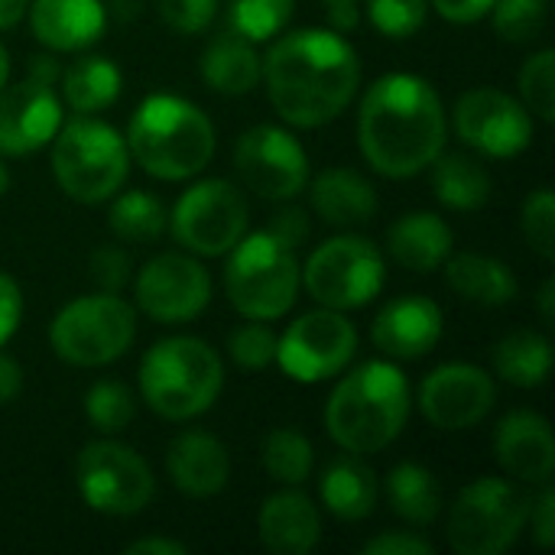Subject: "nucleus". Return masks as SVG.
Segmentation results:
<instances>
[{
	"instance_id": "a19ab883",
	"label": "nucleus",
	"mask_w": 555,
	"mask_h": 555,
	"mask_svg": "<svg viewBox=\"0 0 555 555\" xmlns=\"http://www.w3.org/2000/svg\"><path fill=\"white\" fill-rule=\"evenodd\" d=\"M524 237L543 257H555V198L550 189H537L524 202Z\"/></svg>"
},
{
	"instance_id": "c85d7f7f",
	"label": "nucleus",
	"mask_w": 555,
	"mask_h": 555,
	"mask_svg": "<svg viewBox=\"0 0 555 555\" xmlns=\"http://www.w3.org/2000/svg\"><path fill=\"white\" fill-rule=\"evenodd\" d=\"M62 98L75 114L107 111L120 98V68L104 55H81L62 75Z\"/></svg>"
},
{
	"instance_id": "ddd939ff",
	"label": "nucleus",
	"mask_w": 555,
	"mask_h": 555,
	"mask_svg": "<svg viewBox=\"0 0 555 555\" xmlns=\"http://www.w3.org/2000/svg\"><path fill=\"white\" fill-rule=\"evenodd\" d=\"M358 351V332L338 309L299 315L276 338V364L296 384H322L348 367Z\"/></svg>"
},
{
	"instance_id": "0eeeda50",
	"label": "nucleus",
	"mask_w": 555,
	"mask_h": 555,
	"mask_svg": "<svg viewBox=\"0 0 555 555\" xmlns=\"http://www.w3.org/2000/svg\"><path fill=\"white\" fill-rule=\"evenodd\" d=\"M228 254L224 293L231 306L250 322L283 319L293 309L302 280L296 250L280 244L273 234L257 231L241 237Z\"/></svg>"
},
{
	"instance_id": "a18cd8bd",
	"label": "nucleus",
	"mask_w": 555,
	"mask_h": 555,
	"mask_svg": "<svg viewBox=\"0 0 555 555\" xmlns=\"http://www.w3.org/2000/svg\"><path fill=\"white\" fill-rule=\"evenodd\" d=\"M433 553H436V546H433L429 540H423V537H416V533H397V530L380 533V537H374V540H367V543H364V555H433Z\"/></svg>"
},
{
	"instance_id": "7ed1b4c3",
	"label": "nucleus",
	"mask_w": 555,
	"mask_h": 555,
	"mask_svg": "<svg viewBox=\"0 0 555 555\" xmlns=\"http://www.w3.org/2000/svg\"><path fill=\"white\" fill-rule=\"evenodd\" d=\"M410 384L390 361H371L338 380L325 403V426L351 455L384 452L410 420Z\"/></svg>"
},
{
	"instance_id": "39448f33",
	"label": "nucleus",
	"mask_w": 555,
	"mask_h": 555,
	"mask_svg": "<svg viewBox=\"0 0 555 555\" xmlns=\"http://www.w3.org/2000/svg\"><path fill=\"white\" fill-rule=\"evenodd\" d=\"M221 358L202 338H163L143 354L140 393L146 406L169 423H185L211 410L221 397Z\"/></svg>"
},
{
	"instance_id": "9d476101",
	"label": "nucleus",
	"mask_w": 555,
	"mask_h": 555,
	"mask_svg": "<svg viewBox=\"0 0 555 555\" xmlns=\"http://www.w3.org/2000/svg\"><path fill=\"white\" fill-rule=\"evenodd\" d=\"M387 280L384 254L358 234H341L312 250L302 267V286L325 309H361L367 306Z\"/></svg>"
},
{
	"instance_id": "c9c22d12",
	"label": "nucleus",
	"mask_w": 555,
	"mask_h": 555,
	"mask_svg": "<svg viewBox=\"0 0 555 555\" xmlns=\"http://www.w3.org/2000/svg\"><path fill=\"white\" fill-rule=\"evenodd\" d=\"M137 403L120 380H98L85 393V416L101 436H117L133 423Z\"/></svg>"
},
{
	"instance_id": "423d86ee",
	"label": "nucleus",
	"mask_w": 555,
	"mask_h": 555,
	"mask_svg": "<svg viewBox=\"0 0 555 555\" xmlns=\"http://www.w3.org/2000/svg\"><path fill=\"white\" fill-rule=\"evenodd\" d=\"M130 172L127 140L91 114H75L52 137V176L81 205H101L120 192Z\"/></svg>"
},
{
	"instance_id": "f257e3e1",
	"label": "nucleus",
	"mask_w": 555,
	"mask_h": 555,
	"mask_svg": "<svg viewBox=\"0 0 555 555\" xmlns=\"http://www.w3.org/2000/svg\"><path fill=\"white\" fill-rule=\"evenodd\" d=\"M270 107L299 130L332 124L358 94L361 62L335 29H296L280 36L260 59Z\"/></svg>"
},
{
	"instance_id": "4c0bfd02",
	"label": "nucleus",
	"mask_w": 555,
	"mask_h": 555,
	"mask_svg": "<svg viewBox=\"0 0 555 555\" xmlns=\"http://www.w3.org/2000/svg\"><path fill=\"white\" fill-rule=\"evenodd\" d=\"M550 0H498L491 10L494 29L507 42H530L543 33Z\"/></svg>"
},
{
	"instance_id": "c756f323",
	"label": "nucleus",
	"mask_w": 555,
	"mask_h": 555,
	"mask_svg": "<svg viewBox=\"0 0 555 555\" xmlns=\"http://www.w3.org/2000/svg\"><path fill=\"white\" fill-rule=\"evenodd\" d=\"M488 169L465 153H439L433 163V192L452 211H478L491 198Z\"/></svg>"
},
{
	"instance_id": "a211bd4d",
	"label": "nucleus",
	"mask_w": 555,
	"mask_h": 555,
	"mask_svg": "<svg viewBox=\"0 0 555 555\" xmlns=\"http://www.w3.org/2000/svg\"><path fill=\"white\" fill-rule=\"evenodd\" d=\"M62 127V104L49 85L23 78L0 88V153L26 156L52 143Z\"/></svg>"
},
{
	"instance_id": "4d7b16f0",
	"label": "nucleus",
	"mask_w": 555,
	"mask_h": 555,
	"mask_svg": "<svg viewBox=\"0 0 555 555\" xmlns=\"http://www.w3.org/2000/svg\"><path fill=\"white\" fill-rule=\"evenodd\" d=\"M7 78H10V52H7L3 42H0V88L7 85Z\"/></svg>"
},
{
	"instance_id": "bf43d9fd",
	"label": "nucleus",
	"mask_w": 555,
	"mask_h": 555,
	"mask_svg": "<svg viewBox=\"0 0 555 555\" xmlns=\"http://www.w3.org/2000/svg\"><path fill=\"white\" fill-rule=\"evenodd\" d=\"M325 3H345V0H325ZM351 3H358V0H351Z\"/></svg>"
},
{
	"instance_id": "6e6d98bb",
	"label": "nucleus",
	"mask_w": 555,
	"mask_h": 555,
	"mask_svg": "<svg viewBox=\"0 0 555 555\" xmlns=\"http://www.w3.org/2000/svg\"><path fill=\"white\" fill-rule=\"evenodd\" d=\"M553 299H555V283L553 280H546V283H543V289H540V315H543V322H546V325H555Z\"/></svg>"
},
{
	"instance_id": "09e8293b",
	"label": "nucleus",
	"mask_w": 555,
	"mask_h": 555,
	"mask_svg": "<svg viewBox=\"0 0 555 555\" xmlns=\"http://www.w3.org/2000/svg\"><path fill=\"white\" fill-rule=\"evenodd\" d=\"M527 524H533V537H537V543L543 546V550H550L555 540V491L553 488H546L540 498H537V504H530V520Z\"/></svg>"
},
{
	"instance_id": "bb28decb",
	"label": "nucleus",
	"mask_w": 555,
	"mask_h": 555,
	"mask_svg": "<svg viewBox=\"0 0 555 555\" xmlns=\"http://www.w3.org/2000/svg\"><path fill=\"white\" fill-rule=\"evenodd\" d=\"M319 491H322L325 511L345 524H358V520L371 517L377 507V475L351 452L335 459L325 468Z\"/></svg>"
},
{
	"instance_id": "de8ad7c7",
	"label": "nucleus",
	"mask_w": 555,
	"mask_h": 555,
	"mask_svg": "<svg viewBox=\"0 0 555 555\" xmlns=\"http://www.w3.org/2000/svg\"><path fill=\"white\" fill-rule=\"evenodd\" d=\"M498 0H429V7L449 23H478L494 10Z\"/></svg>"
},
{
	"instance_id": "13d9d810",
	"label": "nucleus",
	"mask_w": 555,
	"mask_h": 555,
	"mask_svg": "<svg viewBox=\"0 0 555 555\" xmlns=\"http://www.w3.org/2000/svg\"><path fill=\"white\" fill-rule=\"evenodd\" d=\"M10 189V169H7V163L0 159V195Z\"/></svg>"
},
{
	"instance_id": "f8f14e48",
	"label": "nucleus",
	"mask_w": 555,
	"mask_h": 555,
	"mask_svg": "<svg viewBox=\"0 0 555 555\" xmlns=\"http://www.w3.org/2000/svg\"><path fill=\"white\" fill-rule=\"evenodd\" d=\"M247 202L244 192L228 179H202L189 185L172 215V237L198 257H224L247 234Z\"/></svg>"
},
{
	"instance_id": "b1692460",
	"label": "nucleus",
	"mask_w": 555,
	"mask_h": 555,
	"mask_svg": "<svg viewBox=\"0 0 555 555\" xmlns=\"http://www.w3.org/2000/svg\"><path fill=\"white\" fill-rule=\"evenodd\" d=\"M309 198H312V208L322 215V221H328L335 228L367 224L380 205L377 189L367 182V176H361L358 169H348V166L319 172L309 185Z\"/></svg>"
},
{
	"instance_id": "c03bdc74",
	"label": "nucleus",
	"mask_w": 555,
	"mask_h": 555,
	"mask_svg": "<svg viewBox=\"0 0 555 555\" xmlns=\"http://www.w3.org/2000/svg\"><path fill=\"white\" fill-rule=\"evenodd\" d=\"M267 234H273L280 244H286L289 250H299L309 241V215L302 208H280L270 224Z\"/></svg>"
},
{
	"instance_id": "37998d69",
	"label": "nucleus",
	"mask_w": 555,
	"mask_h": 555,
	"mask_svg": "<svg viewBox=\"0 0 555 555\" xmlns=\"http://www.w3.org/2000/svg\"><path fill=\"white\" fill-rule=\"evenodd\" d=\"M91 276L101 286V293H120L127 286V280H130V257H127V250L114 247V244L94 250Z\"/></svg>"
},
{
	"instance_id": "4468645a",
	"label": "nucleus",
	"mask_w": 555,
	"mask_h": 555,
	"mask_svg": "<svg viewBox=\"0 0 555 555\" xmlns=\"http://www.w3.org/2000/svg\"><path fill=\"white\" fill-rule=\"evenodd\" d=\"M455 133L462 143L472 150L494 156V159H511L520 156L533 143V114L517 101L514 94L501 88H472L459 98L455 104Z\"/></svg>"
},
{
	"instance_id": "864d4df0",
	"label": "nucleus",
	"mask_w": 555,
	"mask_h": 555,
	"mask_svg": "<svg viewBox=\"0 0 555 555\" xmlns=\"http://www.w3.org/2000/svg\"><path fill=\"white\" fill-rule=\"evenodd\" d=\"M358 20H361L358 3H351V0H345V3H328V23H332V29H335V33H348V29H354V26H358Z\"/></svg>"
},
{
	"instance_id": "dca6fc26",
	"label": "nucleus",
	"mask_w": 555,
	"mask_h": 555,
	"mask_svg": "<svg viewBox=\"0 0 555 555\" xmlns=\"http://www.w3.org/2000/svg\"><path fill=\"white\" fill-rule=\"evenodd\" d=\"M133 293L143 315L159 325H182L211 302V273L189 254H159L143 263Z\"/></svg>"
},
{
	"instance_id": "f3484780",
	"label": "nucleus",
	"mask_w": 555,
	"mask_h": 555,
	"mask_svg": "<svg viewBox=\"0 0 555 555\" xmlns=\"http://www.w3.org/2000/svg\"><path fill=\"white\" fill-rule=\"evenodd\" d=\"M498 400V387L488 371L455 361L436 367L420 387V413L442 433H465L478 426Z\"/></svg>"
},
{
	"instance_id": "8fccbe9b",
	"label": "nucleus",
	"mask_w": 555,
	"mask_h": 555,
	"mask_svg": "<svg viewBox=\"0 0 555 555\" xmlns=\"http://www.w3.org/2000/svg\"><path fill=\"white\" fill-rule=\"evenodd\" d=\"M20 390H23V371L10 354L0 351V406L13 403L20 397Z\"/></svg>"
},
{
	"instance_id": "5701e85b",
	"label": "nucleus",
	"mask_w": 555,
	"mask_h": 555,
	"mask_svg": "<svg viewBox=\"0 0 555 555\" xmlns=\"http://www.w3.org/2000/svg\"><path fill=\"white\" fill-rule=\"evenodd\" d=\"M260 546L273 555H309L322 540V517L299 491H280L263 501L257 517Z\"/></svg>"
},
{
	"instance_id": "7c9ffc66",
	"label": "nucleus",
	"mask_w": 555,
	"mask_h": 555,
	"mask_svg": "<svg viewBox=\"0 0 555 555\" xmlns=\"http://www.w3.org/2000/svg\"><path fill=\"white\" fill-rule=\"evenodd\" d=\"M387 498L393 514L413 527H429L442 514V488L436 475L416 462H400L387 475Z\"/></svg>"
},
{
	"instance_id": "6e6552de",
	"label": "nucleus",
	"mask_w": 555,
	"mask_h": 555,
	"mask_svg": "<svg viewBox=\"0 0 555 555\" xmlns=\"http://www.w3.org/2000/svg\"><path fill=\"white\" fill-rule=\"evenodd\" d=\"M530 520V498L504 478L472 481L452 504L446 540L459 555L507 553Z\"/></svg>"
},
{
	"instance_id": "72a5a7b5",
	"label": "nucleus",
	"mask_w": 555,
	"mask_h": 555,
	"mask_svg": "<svg viewBox=\"0 0 555 555\" xmlns=\"http://www.w3.org/2000/svg\"><path fill=\"white\" fill-rule=\"evenodd\" d=\"M260 462L267 468V475L280 485H302L312 478L315 468V452L312 442L296 433V429H273L263 436L260 446Z\"/></svg>"
},
{
	"instance_id": "58836bf2",
	"label": "nucleus",
	"mask_w": 555,
	"mask_h": 555,
	"mask_svg": "<svg viewBox=\"0 0 555 555\" xmlns=\"http://www.w3.org/2000/svg\"><path fill=\"white\" fill-rule=\"evenodd\" d=\"M429 0H367V20L387 39H410L423 29Z\"/></svg>"
},
{
	"instance_id": "79ce46f5",
	"label": "nucleus",
	"mask_w": 555,
	"mask_h": 555,
	"mask_svg": "<svg viewBox=\"0 0 555 555\" xmlns=\"http://www.w3.org/2000/svg\"><path fill=\"white\" fill-rule=\"evenodd\" d=\"M156 7L163 23L182 36L205 33L218 16V0H156Z\"/></svg>"
},
{
	"instance_id": "5fc2aeb1",
	"label": "nucleus",
	"mask_w": 555,
	"mask_h": 555,
	"mask_svg": "<svg viewBox=\"0 0 555 555\" xmlns=\"http://www.w3.org/2000/svg\"><path fill=\"white\" fill-rule=\"evenodd\" d=\"M29 10V0H0V33L16 26Z\"/></svg>"
},
{
	"instance_id": "4be33fe9",
	"label": "nucleus",
	"mask_w": 555,
	"mask_h": 555,
	"mask_svg": "<svg viewBox=\"0 0 555 555\" xmlns=\"http://www.w3.org/2000/svg\"><path fill=\"white\" fill-rule=\"evenodd\" d=\"M33 36L52 52H81L107 29V7L101 0H29Z\"/></svg>"
},
{
	"instance_id": "a878e982",
	"label": "nucleus",
	"mask_w": 555,
	"mask_h": 555,
	"mask_svg": "<svg viewBox=\"0 0 555 555\" xmlns=\"http://www.w3.org/2000/svg\"><path fill=\"white\" fill-rule=\"evenodd\" d=\"M202 78L221 94H247L260 85V52L231 26L202 52Z\"/></svg>"
},
{
	"instance_id": "1a4fd4ad",
	"label": "nucleus",
	"mask_w": 555,
	"mask_h": 555,
	"mask_svg": "<svg viewBox=\"0 0 555 555\" xmlns=\"http://www.w3.org/2000/svg\"><path fill=\"white\" fill-rule=\"evenodd\" d=\"M137 338V312L117 293L81 296L68 302L49 325L52 351L75 367H104L130 351Z\"/></svg>"
},
{
	"instance_id": "cd10ccee",
	"label": "nucleus",
	"mask_w": 555,
	"mask_h": 555,
	"mask_svg": "<svg viewBox=\"0 0 555 555\" xmlns=\"http://www.w3.org/2000/svg\"><path fill=\"white\" fill-rule=\"evenodd\" d=\"M446 283L468 302L478 306H507L517 299L520 283L514 270L488 254H459L449 257L446 263Z\"/></svg>"
},
{
	"instance_id": "393cba45",
	"label": "nucleus",
	"mask_w": 555,
	"mask_h": 555,
	"mask_svg": "<svg viewBox=\"0 0 555 555\" xmlns=\"http://www.w3.org/2000/svg\"><path fill=\"white\" fill-rule=\"evenodd\" d=\"M452 244H455L452 228L433 211H410L387 231L390 257L413 273L439 270L452 257Z\"/></svg>"
},
{
	"instance_id": "f03ea898",
	"label": "nucleus",
	"mask_w": 555,
	"mask_h": 555,
	"mask_svg": "<svg viewBox=\"0 0 555 555\" xmlns=\"http://www.w3.org/2000/svg\"><path fill=\"white\" fill-rule=\"evenodd\" d=\"M449 120L439 91L410 72L377 78L358 111V146L387 179L420 176L446 150Z\"/></svg>"
},
{
	"instance_id": "2eb2a0df",
	"label": "nucleus",
	"mask_w": 555,
	"mask_h": 555,
	"mask_svg": "<svg viewBox=\"0 0 555 555\" xmlns=\"http://www.w3.org/2000/svg\"><path fill=\"white\" fill-rule=\"evenodd\" d=\"M234 166L250 192L270 202L296 198L309 185V156L302 143L273 124L250 127L234 146Z\"/></svg>"
},
{
	"instance_id": "ea45409f",
	"label": "nucleus",
	"mask_w": 555,
	"mask_h": 555,
	"mask_svg": "<svg viewBox=\"0 0 555 555\" xmlns=\"http://www.w3.org/2000/svg\"><path fill=\"white\" fill-rule=\"evenodd\" d=\"M228 351L237 367L244 371H263L276 361V335L263 322H250L231 332Z\"/></svg>"
},
{
	"instance_id": "f704fd0d",
	"label": "nucleus",
	"mask_w": 555,
	"mask_h": 555,
	"mask_svg": "<svg viewBox=\"0 0 555 555\" xmlns=\"http://www.w3.org/2000/svg\"><path fill=\"white\" fill-rule=\"evenodd\" d=\"M296 0H228V26L250 42L280 36L293 20Z\"/></svg>"
},
{
	"instance_id": "473e14b6",
	"label": "nucleus",
	"mask_w": 555,
	"mask_h": 555,
	"mask_svg": "<svg viewBox=\"0 0 555 555\" xmlns=\"http://www.w3.org/2000/svg\"><path fill=\"white\" fill-rule=\"evenodd\" d=\"M166 221L169 218H166L163 202L156 195H150V192H140V189L117 195L111 211H107L111 231L120 241H127V244H150V241H156L166 231Z\"/></svg>"
},
{
	"instance_id": "49530a36",
	"label": "nucleus",
	"mask_w": 555,
	"mask_h": 555,
	"mask_svg": "<svg viewBox=\"0 0 555 555\" xmlns=\"http://www.w3.org/2000/svg\"><path fill=\"white\" fill-rule=\"evenodd\" d=\"M23 319V293L13 276L0 273V348L16 335Z\"/></svg>"
},
{
	"instance_id": "412c9836",
	"label": "nucleus",
	"mask_w": 555,
	"mask_h": 555,
	"mask_svg": "<svg viewBox=\"0 0 555 555\" xmlns=\"http://www.w3.org/2000/svg\"><path fill=\"white\" fill-rule=\"evenodd\" d=\"M166 472L176 491L195 501H208L228 488L231 459L221 439H215L211 433L189 429L172 439L166 452Z\"/></svg>"
},
{
	"instance_id": "3c124183",
	"label": "nucleus",
	"mask_w": 555,
	"mask_h": 555,
	"mask_svg": "<svg viewBox=\"0 0 555 555\" xmlns=\"http://www.w3.org/2000/svg\"><path fill=\"white\" fill-rule=\"evenodd\" d=\"M127 555H185V546L176 543V540H166V537H146V540H137L130 543Z\"/></svg>"
},
{
	"instance_id": "aec40b11",
	"label": "nucleus",
	"mask_w": 555,
	"mask_h": 555,
	"mask_svg": "<svg viewBox=\"0 0 555 555\" xmlns=\"http://www.w3.org/2000/svg\"><path fill=\"white\" fill-rule=\"evenodd\" d=\"M442 328H446L442 309L433 299L400 296L377 312L371 325V338L387 358L416 361V358H426L439 345Z\"/></svg>"
},
{
	"instance_id": "603ef678",
	"label": "nucleus",
	"mask_w": 555,
	"mask_h": 555,
	"mask_svg": "<svg viewBox=\"0 0 555 555\" xmlns=\"http://www.w3.org/2000/svg\"><path fill=\"white\" fill-rule=\"evenodd\" d=\"M59 75H62V65L52 59V55H33L29 59V68H26V78H33V81H39V85H55L59 81Z\"/></svg>"
},
{
	"instance_id": "20e7f679",
	"label": "nucleus",
	"mask_w": 555,
	"mask_h": 555,
	"mask_svg": "<svg viewBox=\"0 0 555 555\" xmlns=\"http://www.w3.org/2000/svg\"><path fill=\"white\" fill-rule=\"evenodd\" d=\"M130 159L163 182L198 176L215 156V127L208 114L179 94H150L127 127Z\"/></svg>"
},
{
	"instance_id": "6ab92c4d",
	"label": "nucleus",
	"mask_w": 555,
	"mask_h": 555,
	"mask_svg": "<svg viewBox=\"0 0 555 555\" xmlns=\"http://www.w3.org/2000/svg\"><path fill=\"white\" fill-rule=\"evenodd\" d=\"M498 465L524 485H550L555 472V439L550 423L533 410H514L494 433Z\"/></svg>"
},
{
	"instance_id": "e433bc0d",
	"label": "nucleus",
	"mask_w": 555,
	"mask_h": 555,
	"mask_svg": "<svg viewBox=\"0 0 555 555\" xmlns=\"http://www.w3.org/2000/svg\"><path fill=\"white\" fill-rule=\"evenodd\" d=\"M520 101L543 124L555 120V52L540 49L520 68Z\"/></svg>"
},
{
	"instance_id": "2f4dec72",
	"label": "nucleus",
	"mask_w": 555,
	"mask_h": 555,
	"mask_svg": "<svg viewBox=\"0 0 555 555\" xmlns=\"http://www.w3.org/2000/svg\"><path fill=\"white\" fill-rule=\"evenodd\" d=\"M494 371L514 387H540L553 371V345L540 332H514L494 345Z\"/></svg>"
},
{
	"instance_id": "9b49d317",
	"label": "nucleus",
	"mask_w": 555,
	"mask_h": 555,
	"mask_svg": "<svg viewBox=\"0 0 555 555\" xmlns=\"http://www.w3.org/2000/svg\"><path fill=\"white\" fill-rule=\"evenodd\" d=\"M75 485L81 501L107 517H133L150 507L156 481L150 465L124 442H88L75 459Z\"/></svg>"
}]
</instances>
